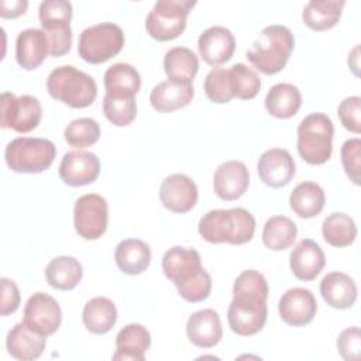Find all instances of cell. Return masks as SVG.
<instances>
[{
  "instance_id": "obj_46",
  "label": "cell",
  "mask_w": 361,
  "mask_h": 361,
  "mask_svg": "<svg viewBox=\"0 0 361 361\" xmlns=\"http://www.w3.org/2000/svg\"><path fill=\"white\" fill-rule=\"evenodd\" d=\"M27 7H28V1L25 0H11V1L3 0L0 3V16L3 18H16L24 14Z\"/></svg>"
},
{
  "instance_id": "obj_10",
  "label": "cell",
  "mask_w": 361,
  "mask_h": 361,
  "mask_svg": "<svg viewBox=\"0 0 361 361\" xmlns=\"http://www.w3.org/2000/svg\"><path fill=\"white\" fill-rule=\"evenodd\" d=\"M0 126L17 133H30L38 127L42 117V107L37 97L23 94L16 97L10 92L1 93Z\"/></svg>"
},
{
  "instance_id": "obj_39",
  "label": "cell",
  "mask_w": 361,
  "mask_h": 361,
  "mask_svg": "<svg viewBox=\"0 0 361 361\" xmlns=\"http://www.w3.org/2000/svg\"><path fill=\"white\" fill-rule=\"evenodd\" d=\"M230 80L234 97L250 100L254 99L261 89V79L254 69L245 63H234L230 69Z\"/></svg>"
},
{
  "instance_id": "obj_1",
  "label": "cell",
  "mask_w": 361,
  "mask_h": 361,
  "mask_svg": "<svg viewBox=\"0 0 361 361\" xmlns=\"http://www.w3.org/2000/svg\"><path fill=\"white\" fill-rule=\"evenodd\" d=\"M268 292L267 279L258 271L247 269L235 278L227 312L228 326L235 334L248 337L262 330L268 316Z\"/></svg>"
},
{
  "instance_id": "obj_7",
  "label": "cell",
  "mask_w": 361,
  "mask_h": 361,
  "mask_svg": "<svg viewBox=\"0 0 361 361\" xmlns=\"http://www.w3.org/2000/svg\"><path fill=\"white\" fill-rule=\"evenodd\" d=\"M56 155V148L47 138L18 137L11 140L4 151L7 166L17 173H39L48 169Z\"/></svg>"
},
{
  "instance_id": "obj_17",
  "label": "cell",
  "mask_w": 361,
  "mask_h": 361,
  "mask_svg": "<svg viewBox=\"0 0 361 361\" xmlns=\"http://www.w3.org/2000/svg\"><path fill=\"white\" fill-rule=\"evenodd\" d=\"M197 48L207 65L217 66L231 59L235 49V38L226 27H209L200 34Z\"/></svg>"
},
{
  "instance_id": "obj_5",
  "label": "cell",
  "mask_w": 361,
  "mask_h": 361,
  "mask_svg": "<svg viewBox=\"0 0 361 361\" xmlns=\"http://www.w3.org/2000/svg\"><path fill=\"white\" fill-rule=\"evenodd\" d=\"M47 90L51 97L73 109H85L93 104L97 96L94 79L72 65L55 68L47 79Z\"/></svg>"
},
{
  "instance_id": "obj_8",
  "label": "cell",
  "mask_w": 361,
  "mask_h": 361,
  "mask_svg": "<svg viewBox=\"0 0 361 361\" xmlns=\"http://www.w3.org/2000/svg\"><path fill=\"white\" fill-rule=\"evenodd\" d=\"M195 4V0H158L147 16V32L157 41L178 38L183 32L186 17Z\"/></svg>"
},
{
  "instance_id": "obj_12",
  "label": "cell",
  "mask_w": 361,
  "mask_h": 361,
  "mask_svg": "<svg viewBox=\"0 0 361 361\" xmlns=\"http://www.w3.org/2000/svg\"><path fill=\"white\" fill-rule=\"evenodd\" d=\"M23 322L34 331L48 337L54 334L62 322L59 303L48 293L37 292L25 303Z\"/></svg>"
},
{
  "instance_id": "obj_37",
  "label": "cell",
  "mask_w": 361,
  "mask_h": 361,
  "mask_svg": "<svg viewBox=\"0 0 361 361\" xmlns=\"http://www.w3.org/2000/svg\"><path fill=\"white\" fill-rule=\"evenodd\" d=\"M38 17L44 31H54L71 27L72 4L66 0H45L41 1Z\"/></svg>"
},
{
  "instance_id": "obj_47",
  "label": "cell",
  "mask_w": 361,
  "mask_h": 361,
  "mask_svg": "<svg viewBox=\"0 0 361 361\" xmlns=\"http://www.w3.org/2000/svg\"><path fill=\"white\" fill-rule=\"evenodd\" d=\"M358 51H360V47L357 45V47L351 51V54L348 55V65H350V68L354 71L355 75H358V72H357V69H358Z\"/></svg>"
},
{
  "instance_id": "obj_9",
  "label": "cell",
  "mask_w": 361,
  "mask_h": 361,
  "mask_svg": "<svg viewBox=\"0 0 361 361\" xmlns=\"http://www.w3.org/2000/svg\"><path fill=\"white\" fill-rule=\"evenodd\" d=\"M124 45V32L114 23L87 27L79 37V56L89 63H102L116 56Z\"/></svg>"
},
{
  "instance_id": "obj_41",
  "label": "cell",
  "mask_w": 361,
  "mask_h": 361,
  "mask_svg": "<svg viewBox=\"0 0 361 361\" xmlns=\"http://www.w3.org/2000/svg\"><path fill=\"white\" fill-rule=\"evenodd\" d=\"M341 164L343 168L355 185H360L361 180V140L350 138L341 147Z\"/></svg>"
},
{
  "instance_id": "obj_3",
  "label": "cell",
  "mask_w": 361,
  "mask_h": 361,
  "mask_svg": "<svg viewBox=\"0 0 361 361\" xmlns=\"http://www.w3.org/2000/svg\"><path fill=\"white\" fill-rule=\"evenodd\" d=\"M254 231L255 219L243 207L210 210L199 221V234L212 244L241 245L252 240Z\"/></svg>"
},
{
  "instance_id": "obj_29",
  "label": "cell",
  "mask_w": 361,
  "mask_h": 361,
  "mask_svg": "<svg viewBox=\"0 0 361 361\" xmlns=\"http://www.w3.org/2000/svg\"><path fill=\"white\" fill-rule=\"evenodd\" d=\"M326 203V196L320 185L316 182H300L289 196L290 209L302 219L317 216Z\"/></svg>"
},
{
  "instance_id": "obj_30",
  "label": "cell",
  "mask_w": 361,
  "mask_h": 361,
  "mask_svg": "<svg viewBox=\"0 0 361 361\" xmlns=\"http://www.w3.org/2000/svg\"><path fill=\"white\" fill-rule=\"evenodd\" d=\"M344 4V0H310L302 13L303 23L314 31L329 30L338 23Z\"/></svg>"
},
{
  "instance_id": "obj_19",
  "label": "cell",
  "mask_w": 361,
  "mask_h": 361,
  "mask_svg": "<svg viewBox=\"0 0 361 361\" xmlns=\"http://www.w3.org/2000/svg\"><path fill=\"white\" fill-rule=\"evenodd\" d=\"M326 257L320 245L310 240H300L290 251L289 265L292 274L300 281H313L324 268Z\"/></svg>"
},
{
  "instance_id": "obj_25",
  "label": "cell",
  "mask_w": 361,
  "mask_h": 361,
  "mask_svg": "<svg viewBox=\"0 0 361 361\" xmlns=\"http://www.w3.org/2000/svg\"><path fill=\"white\" fill-rule=\"evenodd\" d=\"M320 293L329 306L348 309L357 300V285L347 274L330 272L320 282Z\"/></svg>"
},
{
  "instance_id": "obj_32",
  "label": "cell",
  "mask_w": 361,
  "mask_h": 361,
  "mask_svg": "<svg viewBox=\"0 0 361 361\" xmlns=\"http://www.w3.org/2000/svg\"><path fill=\"white\" fill-rule=\"evenodd\" d=\"M164 69L168 79L192 82L199 71V59L192 49L173 47L165 54Z\"/></svg>"
},
{
  "instance_id": "obj_21",
  "label": "cell",
  "mask_w": 361,
  "mask_h": 361,
  "mask_svg": "<svg viewBox=\"0 0 361 361\" xmlns=\"http://www.w3.org/2000/svg\"><path fill=\"white\" fill-rule=\"evenodd\" d=\"M186 334L189 341L196 347H214L223 337V327L217 312L202 309L192 313L186 323Z\"/></svg>"
},
{
  "instance_id": "obj_26",
  "label": "cell",
  "mask_w": 361,
  "mask_h": 361,
  "mask_svg": "<svg viewBox=\"0 0 361 361\" xmlns=\"http://www.w3.org/2000/svg\"><path fill=\"white\" fill-rule=\"evenodd\" d=\"M114 259L121 272L127 275H140L151 262V250L142 240L126 238L117 244Z\"/></svg>"
},
{
  "instance_id": "obj_15",
  "label": "cell",
  "mask_w": 361,
  "mask_h": 361,
  "mask_svg": "<svg viewBox=\"0 0 361 361\" xmlns=\"http://www.w3.org/2000/svg\"><path fill=\"white\" fill-rule=\"evenodd\" d=\"M159 199L168 210L186 213L192 210L197 202V186L188 175L172 173L162 180Z\"/></svg>"
},
{
  "instance_id": "obj_27",
  "label": "cell",
  "mask_w": 361,
  "mask_h": 361,
  "mask_svg": "<svg viewBox=\"0 0 361 361\" xmlns=\"http://www.w3.org/2000/svg\"><path fill=\"white\" fill-rule=\"evenodd\" d=\"M302 106V94L292 83L274 85L265 97V109L276 118H289L295 116Z\"/></svg>"
},
{
  "instance_id": "obj_2",
  "label": "cell",
  "mask_w": 361,
  "mask_h": 361,
  "mask_svg": "<svg viewBox=\"0 0 361 361\" xmlns=\"http://www.w3.org/2000/svg\"><path fill=\"white\" fill-rule=\"evenodd\" d=\"M162 271L186 302L197 303L209 298L212 278L202 267L200 254L195 248L180 245L169 248L162 258Z\"/></svg>"
},
{
  "instance_id": "obj_4",
  "label": "cell",
  "mask_w": 361,
  "mask_h": 361,
  "mask_svg": "<svg viewBox=\"0 0 361 361\" xmlns=\"http://www.w3.org/2000/svg\"><path fill=\"white\" fill-rule=\"evenodd\" d=\"M293 47L292 31L285 25L272 24L258 34L245 58L264 75H275L285 68Z\"/></svg>"
},
{
  "instance_id": "obj_20",
  "label": "cell",
  "mask_w": 361,
  "mask_h": 361,
  "mask_svg": "<svg viewBox=\"0 0 361 361\" xmlns=\"http://www.w3.org/2000/svg\"><path fill=\"white\" fill-rule=\"evenodd\" d=\"M193 94L195 90L192 82L168 79L154 86L149 94V102L157 111L171 113L188 106L192 102Z\"/></svg>"
},
{
  "instance_id": "obj_38",
  "label": "cell",
  "mask_w": 361,
  "mask_h": 361,
  "mask_svg": "<svg viewBox=\"0 0 361 361\" xmlns=\"http://www.w3.org/2000/svg\"><path fill=\"white\" fill-rule=\"evenodd\" d=\"M63 135L71 147L78 149L86 148L97 142L100 138V126L90 117L75 118L66 126Z\"/></svg>"
},
{
  "instance_id": "obj_18",
  "label": "cell",
  "mask_w": 361,
  "mask_h": 361,
  "mask_svg": "<svg viewBox=\"0 0 361 361\" xmlns=\"http://www.w3.org/2000/svg\"><path fill=\"white\" fill-rule=\"evenodd\" d=\"M248 185L250 173L241 161H226L220 164L213 176L214 193L227 202L243 196Z\"/></svg>"
},
{
  "instance_id": "obj_35",
  "label": "cell",
  "mask_w": 361,
  "mask_h": 361,
  "mask_svg": "<svg viewBox=\"0 0 361 361\" xmlns=\"http://www.w3.org/2000/svg\"><path fill=\"white\" fill-rule=\"evenodd\" d=\"M103 83L106 93H127L135 96L141 87V78L135 68L120 62L107 68Z\"/></svg>"
},
{
  "instance_id": "obj_24",
  "label": "cell",
  "mask_w": 361,
  "mask_h": 361,
  "mask_svg": "<svg viewBox=\"0 0 361 361\" xmlns=\"http://www.w3.org/2000/svg\"><path fill=\"white\" fill-rule=\"evenodd\" d=\"M151 345L149 331L138 323L124 326L116 337V353L113 360L144 361L145 351Z\"/></svg>"
},
{
  "instance_id": "obj_23",
  "label": "cell",
  "mask_w": 361,
  "mask_h": 361,
  "mask_svg": "<svg viewBox=\"0 0 361 361\" xmlns=\"http://www.w3.org/2000/svg\"><path fill=\"white\" fill-rule=\"evenodd\" d=\"M48 54L49 42L42 30L27 28L18 34L16 39V59L23 69L32 71L38 68Z\"/></svg>"
},
{
  "instance_id": "obj_28",
  "label": "cell",
  "mask_w": 361,
  "mask_h": 361,
  "mask_svg": "<svg viewBox=\"0 0 361 361\" xmlns=\"http://www.w3.org/2000/svg\"><path fill=\"white\" fill-rule=\"evenodd\" d=\"M85 327L93 334H104L113 329L117 320V309L113 300L104 296L90 299L82 313Z\"/></svg>"
},
{
  "instance_id": "obj_6",
  "label": "cell",
  "mask_w": 361,
  "mask_h": 361,
  "mask_svg": "<svg viewBox=\"0 0 361 361\" xmlns=\"http://www.w3.org/2000/svg\"><path fill=\"white\" fill-rule=\"evenodd\" d=\"M334 126L324 113L306 116L298 127V152L310 165L327 162L333 151Z\"/></svg>"
},
{
  "instance_id": "obj_34",
  "label": "cell",
  "mask_w": 361,
  "mask_h": 361,
  "mask_svg": "<svg viewBox=\"0 0 361 361\" xmlns=\"http://www.w3.org/2000/svg\"><path fill=\"white\" fill-rule=\"evenodd\" d=\"M323 238L333 247H347L357 237V226L354 220L341 212L329 214L322 226Z\"/></svg>"
},
{
  "instance_id": "obj_42",
  "label": "cell",
  "mask_w": 361,
  "mask_h": 361,
  "mask_svg": "<svg viewBox=\"0 0 361 361\" xmlns=\"http://www.w3.org/2000/svg\"><path fill=\"white\" fill-rule=\"evenodd\" d=\"M341 124L351 133L360 134L361 131V99L358 96L345 97L337 109Z\"/></svg>"
},
{
  "instance_id": "obj_44",
  "label": "cell",
  "mask_w": 361,
  "mask_h": 361,
  "mask_svg": "<svg viewBox=\"0 0 361 361\" xmlns=\"http://www.w3.org/2000/svg\"><path fill=\"white\" fill-rule=\"evenodd\" d=\"M44 31V30H42ZM49 42V55L62 56L69 52L72 45V30L71 27L54 31H44Z\"/></svg>"
},
{
  "instance_id": "obj_14",
  "label": "cell",
  "mask_w": 361,
  "mask_h": 361,
  "mask_svg": "<svg viewBox=\"0 0 361 361\" xmlns=\"http://www.w3.org/2000/svg\"><path fill=\"white\" fill-rule=\"evenodd\" d=\"M281 319L293 327L310 323L317 312V302L312 290L306 288H290L279 299Z\"/></svg>"
},
{
  "instance_id": "obj_45",
  "label": "cell",
  "mask_w": 361,
  "mask_h": 361,
  "mask_svg": "<svg viewBox=\"0 0 361 361\" xmlns=\"http://www.w3.org/2000/svg\"><path fill=\"white\" fill-rule=\"evenodd\" d=\"M1 316L14 313L20 305V290L14 281L1 278Z\"/></svg>"
},
{
  "instance_id": "obj_11",
  "label": "cell",
  "mask_w": 361,
  "mask_h": 361,
  "mask_svg": "<svg viewBox=\"0 0 361 361\" xmlns=\"http://www.w3.org/2000/svg\"><path fill=\"white\" fill-rule=\"evenodd\" d=\"M109 206L103 196L86 193L75 202L73 224L76 233L85 240L100 238L107 228Z\"/></svg>"
},
{
  "instance_id": "obj_43",
  "label": "cell",
  "mask_w": 361,
  "mask_h": 361,
  "mask_svg": "<svg viewBox=\"0 0 361 361\" xmlns=\"http://www.w3.org/2000/svg\"><path fill=\"white\" fill-rule=\"evenodd\" d=\"M340 355L347 361H358L361 357V336L357 326L345 329L337 338Z\"/></svg>"
},
{
  "instance_id": "obj_33",
  "label": "cell",
  "mask_w": 361,
  "mask_h": 361,
  "mask_svg": "<svg viewBox=\"0 0 361 361\" xmlns=\"http://www.w3.org/2000/svg\"><path fill=\"white\" fill-rule=\"evenodd\" d=\"M298 235L296 224L285 216L269 217L262 228V243L272 251L289 248Z\"/></svg>"
},
{
  "instance_id": "obj_16",
  "label": "cell",
  "mask_w": 361,
  "mask_h": 361,
  "mask_svg": "<svg viewBox=\"0 0 361 361\" xmlns=\"http://www.w3.org/2000/svg\"><path fill=\"white\" fill-rule=\"evenodd\" d=\"M259 179L271 188H282L295 176L296 166L289 151L283 148L267 149L258 159Z\"/></svg>"
},
{
  "instance_id": "obj_13",
  "label": "cell",
  "mask_w": 361,
  "mask_h": 361,
  "mask_svg": "<svg viewBox=\"0 0 361 361\" xmlns=\"http://www.w3.org/2000/svg\"><path fill=\"white\" fill-rule=\"evenodd\" d=\"M100 173V161L90 151H69L59 164V176L69 186L93 183Z\"/></svg>"
},
{
  "instance_id": "obj_36",
  "label": "cell",
  "mask_w": 361,
  "mask_h": 361,
  "mask_svg": "<svg viewBox=\"0 0 361 361\" xmlns=\"http://www.w3.org/2000/svg\"><path fill=\"white\" fill-rule=\"evenodd\" d=\"M103 113L106 118L117 127L131 124L137 116L134 94L106 93L103 97Z\"/></svg>"
},
{
  "instance_id": "obj_22",
  "label": "cell",
  "mask_w": 361,
  "mask_h": 361,
  "mask_svg": "<svg viewBox=\"0 0 361 361\" xmlns=\"http://www.w3.org/2000/svg\"><path fill=\"white\" fill-rule=\"evenodd\" d=\"M47 337L31 330L24 322L17 323L7 334L6 347L11 357L21 361L37 360L42 355Z\"/></svg>"
},
{
  "instance_id": "obj_31",
  "label": "cell",
  "mask_w": 361,
  "mask_h": 361,
  "mask_svg": "<svg viewBox=\"0 0 361 361\" xmlns=\"http://www.w3.org/2000/svg\"><path fill=\"white\" fill-rule=\"evenodd\" d=\"M83 269L80 262L68 255L54 258L45 268V278L49 286L58 290H71L80 282Z\"/></svg>"
},
{
  "instance_id": "obj_40",
  "label": "cell",
  "mask_w": 361,
  "mask_h": 361,
  "mask_svg": "<svg viewBox=\"0 0 361 361\" xmlns=\"http://www.w3.org/2000/svg\"><path fill=\"white\" fill-rule=\"evenodd\" d=\"M204 93L207 99L213 103L223 104L228 103L233 97L231 80L228 69L226 68H213L204 78Z\"/></svg>"
}]
</instances>
